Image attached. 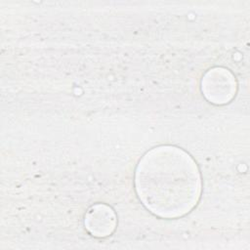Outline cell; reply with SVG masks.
Returning a JSON list of instances; mask_svg holds the SVG:
<instances>
[{
    "mask_svg": "<svg viewBox=\"0 0 250 250\" xmlns=\"http://www.w3.org/2000/svg\"><path fill=\"white\" fill-rule=\"evenodd\" d=\"M137 194L147 210L165 219L190 212L201 193V177L193 158L175 146H158L140 159L135 171Z\"/></svg>",
    "mask_w": 250,
    "mask_h": 250,
    "instance_id": "cell-1",
    "label": "cell"
},
{
    "mask_svg": "<svg viewBox=\"0 0 250 250\" xmlns=\"http://www.w3.org/2000/svg\"><path fill=\"white\" fill-rule=\"evenodd\" d=\"M236 89L235 76L226 67H212L204 73L201 79L203 96L215 104L229 103L234 98Z\"/></svg>",
    "mask_w": 250,
    "mask_h": 250,
    "instance_id": "cell-2",
    "label": "cell"
},
{
    "mask_svg": "<svg viewBox=\"0 0 250 250\" xmlns=\"http://www.w3.org/2000/svg\"><path fill=\"white\" fill-rule=\"evenodd\" d=\"M84 225L92 235L104 237L114 231L117 225V217L109 205L97 203L92 205L85 213Z\"/></svg>",
    "mask_w": 250,
    "mask_h": 250,
    "instance_id": "cell-3",
    "label": "cell"
}]
</instances>
